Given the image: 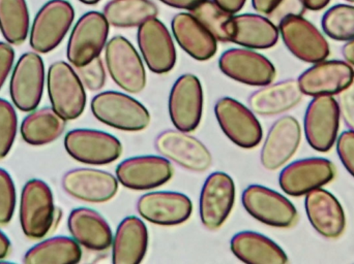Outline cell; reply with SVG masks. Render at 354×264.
<instances>
[{"instance_id":"1","label":"cell","mask_w":354,"mask_h":264,"mask_svg":"<svg viewBox=\"0 0 354 264\" xmlns=\"http://www.w3.org/2000/svg\"><path fill=\"white\" fill-rule=\"evenodd\" d=\"M91 109L102 123L124 132H141L151 123V114L142 103L130 95L116 91H105L95 95Z\"/></svg>"},{"instance_id":"2","label":"cell","mask_w":354,"mask_h":264,"mask_svg":"<svg viewBox=\"0 0 354 264\" xmlns=\"http://www.w3.org/2000/svg\"><path fill=\"white\" fill-rule=\"evenodd\" d=\"M20 224L23 234L31 240L45 238L55 220L53 193L47 183L29 180L23 187L20 199Z\"/></svg>"},{"instance_id":"3","label":"cell","mask_w":354,"mask_h":264,"mask_svg":"<svg viewBox=\"0 0 354 264\" xmlns=\"http://www.w3.org/2000/svg\"><path fill=\"white\" fill-rule=\"evenodd\" d=\"M47 89L52 109L66 121L78 119L86 107V92L71 64L56 61L50 65Z\"/></svg>"},{"instance_id":"4","label":"cell","mask_w":354,"mask_h":264,"mask_svg":"<svg viewBox=\"0 0 354 264\" xmlns=\"http://www.w3.org/2000/svg\"><path fill=\"white\" fill-rule=\"evenodd\" d=\"M278 28L283 43L297 59L314 64L330 56V48L326 37L301 14H285Z\"/></svg>"},{"instance_id":"5","label":"cell","mask_w":354,"mask_h":264,"mask_svg":"<svg viewBox=\"0 0 354 264\" xmlns=\"http://www.w3.org/2000/svg\"><path fill=\"white\" fill-rule=\"evenodd\" d=\"M75 19V10L66 0H50L37 12L29 33L33 51L47 54L62 43Z\"/></svg>"},{"instance_id":"6","label":"cell","mask_w":354,"mask_h":264,"mask_svg":"<svg viewBox=\"0 0 354 264\" xmlns=\"http://www.w3.org/2000/svg\"><path fill=\"white\" fill-rule=\"evenodd\" d=\"M105 63L112 80L122 90L137 94L147 86V72L138 52L122 35L112 37L105 47Z\"/></svg>"},{"instance_id":"7","label":"cell","mask_w":354,"mask_h":264,"mask_svg":"<svg viewBox=\"0 0 354 264\" xmlns=\"http://www.w3.org/2000/svg\"><path fill=\"white\" fill-rule=\"evenodd\" d=\"M109 27L102 12H88L79 19L66 48V58L73 68L86 65L100 57L108 43Z\"/></svg>"},{"instance_id":"8","label":"cell","mask_w":354,"mask_h":264,"mask_svg":"<svg viewBox=\"0 0 354 264\" xmlns=\"http://www.w3.org/2000/svg\"><path fill=\"white\" fill-rule=\"evenodd\" d=\"M45 64L37 52L23 54L12 70L10 95L12 105L24 113L37 109L45 88Z\"/></svg>"},{"instance_id":"9","label":"cell","mask_w":354,"mask_h":264,"mask_svg":"<svg viewBox=\"0 0 354 264\" xmlns=\"http://www.w3.org/2000/svg\"><path fill=\"white\" fill-rule=\"evenodd\" d=\"M241 201L252 217L272 227L290 228L299 219V213L288 199L261 185L247 187Z\"/></svg>"},{"instance_id":"10","label":"cell","mask_w":354,"mask_h":264,"mask_svg":"<svg viewBox=\"0 0 354 264\" xmlns=\"http://www.w3.org/2000/svg\"><path fill=\"white\" fill-rule=\"evenodd\" d=\"M64 148L73 159L89 165L112 163L122 153V145L118 137L101 130L84 128L66 133Z\"/></svg>"},{"instance_id":"11","label":"cell","mask_w":354,"mask_h":264,"mask_svg":"<svg viewBox=\"0 0 354 264\" xmlns=\"http://www.w3.org/2000/svg\"><path fill=\"white\" fill-rule=\"evenodd\" d=\"M214 114L221 130L239 147L253 149L262 141L263 132L255 114L236 99H218L214 105Z\"/></svg>"},{"instance_id":"12","label":"cell","mask_w":354,"mask_h":264,"mask_svg":"<svg viewBox=\"0 0 354 264\" xmlns=\"http://www.w3.org/2000/svg\"><path fill=\"white\" fill-rule=\"evenodd\" d=\"M338 103L332 95L313 97L304 118L308 143L318 152L330 151L338 139L340 128Z\"/></svg>"},{"instance_id":"13","label":"cell","mask_w":354,"mask_h":264,"mask_svg":"<svg viewBox=\"0 0 354 264\" xmlns=\"http://www.w3.org/2000/svg\"><path fill=\"white\" fill-rule=\"evenodd\" d=\"M155 148L164 158L191 172H206L212 164L209 150L189 132L165 130L156 137Z\"/></svg>"},{"instance_id":"14","label":"cell","mask_w":354,"mask_h":264,"mask_svg":"<svg viewBox=\"0 0 354 264\" xmlns=\"http://www.w3.org/2000/svg\"><path fill=\"white\" fill-rule=\"evenodd\" d=\"M235 201V184L226 172L207 176L200 193V219L206 230H218L228 219Z\"/></svg>"},{"instance_id":"15","label":"cell","mask_w":354,"mask_h":264,"mask_svg":"<svg viewBox=\"0 0 354 264\" xmlns=\"http://www.w3.org/2000/svg\"><path fill=\"white\" fill-rule=\"evenodd\" d=\"M218 68L225 76L249 86H266L274 82L277 76L270 60L248 48L224 52L218 59Z\"/></svg>"},{"instance_id":"16","label":"cell","mask_w":354,"mask_h":264,"mask_svg":"<svg viewBox=\"0 0 354 264\" xmlns=\"http://www.w3.org/2000/svg\"><path fill=\"white\" fill-rule=\"evenodd\" d=\"M137 41L147 68L158 74H167L176 64V49L166 25L156 18L138 27Z\"/></svg>"},{"instance_id":"17","label":"cell","mask_w":354,"mask_h":264,"mask_svg":"<svg viewBox=\"0 0 354 264\" xmlns=\"http://www.w3.org/2000/svg\"><path fill=\"white\" fill-rule=\"evenodd\" d=\"M168 109L176 130H196L203 113V88L197 77L185 74L177 79L170 91Z\"/></svg>"},{"instance_id":"18","label":"cell","mask_w":354,"mask_h":264,"mask_svg":"<svg viewBox=\"0 0 354 264\" xmlns=\"http://www.w3.org/2000/svg\"><path fill=\"white\" fill-rule=\"evenodd\" d=\"M336 167L326 158L297 160L281 172L279 184L290 196H303L334 180Z\"/></svg>"},{"instance_id":"19","label":"cell","mask_w":354,"mask_h":264,"mask_svg":"<svg viewBox=\"0 0 354 264\" xmlns=\"http://www.w3.org/2000/svg\"><path fill=\"white\" fill-rule=\"evenodd\" d=\"M169 160L160 156H137L120 162L116 168L118 182L132 190H151L166 184L174 176Z\"/></svg>"},{"instance_id":"20","label":"cell","mask_w":354,"mask_h":264,"mask_svg":"<svg viewBox=\"0 0 354 264\" xmlns=\"http://www.w3.org/2000/svg\"><path fill=\"white\" fill-rule=\"evenodd\" d=\"M62 186L64 192L73 199L85 203H103L115 196L118 180L105 170L75 168L64 174Z\"/></svg>"},{"instance_id":"21","label":"cell","mask_w":354,"mask_h":264,"mask_svg":"<svg viewBox=\"0 0 354 264\" xmlns=\"http://www.w3.org/2000/svg\"><path fill=\"white\" fill-rule=\"evenodd\" d=\"M139 215L156 225L174 226L185 223L192 215L191 199L183 193L153 191L137 201Z\"/></svg>"},{"instance_id":"22","label":"cell","mask_w":354,"mask_h":264,"mask_svg":"<svg viewBox=\"0 0 354 264\" xmlns=\"http://www.w3.org/2000/svg\"><path fill=\"white\" fill-rule=\"evenodd\" d=\"M301 141V128L292 116L274 122L262 145L260 161L268 170H277L293 157Z\"/></svg>"},{"instance_id":"23","label":"cell","mask_w":354,"mask_h":264,"mask_svg":"<svg viewBox=\"0 0 354 264\" xmlns=\"http://www.w3.org/2000/svg\"><path fill=\"white\" fill-rule=\"evenodd\" d=\"M353 78V68L345 60H324L305 70L297 81L304 95L334 97L346 88Z\"/></svg>"},{"instance_id":"24","label":"cell","mask_w":354,"mask_h":264,"mask_svg":"<svg viewBox=\"0 0 354 264\" xmlns=\"http://www.w3.org/2000/svg\"><path fill=\"white\" fill-rule=\"evenodd\" d=\"M305 209L312 227L318 234L336 240L340 238L346 227L344 210L336 196L317 188L306 194Z\"/></svg>"},{"instance_id":"25","label":"cell","mask_w":354,"mask_h":264,"mask_svg":"<svg viewBox=\"0 0 354 264\" xmlns=\"http://www.w3.org/2000/svg\"><path fill=\"white\" fill-rule=\"evenodd\" d=\"M68 227L72 238L88 250L102 252L112 246L111 228L103 216L95 210L88 207L73 210L68 216Z\"/></svg>"},{"instance_id":"26","label":"cell","mask_w":354,"mask_h":264,"mask_svg":"<svg viewBox=\"0 0 354 264\" xmlns=\"http://www.w3.org/2000/svg\"><path fill=\"white\" fill-rule=\"evenodd\" d=\"M303 97L299 81L288 79L258 89L249 97V107L256 115L272 117L297 107Z\"/></svg>"},{"instance_id":"27","label":"cell","mask_w":354,"mask_h":264,"mask_svg":"<svg viewBox=\"0 0 354 264\" xmlns=\"http://www.w3.org/2000/svg\"><path fill=\"white\" fill-rule=\"evenodd\" d=\"M149 246V232L142 220L135 216L124 218L116 230L112 242V263H142Z\"/></svg>"},{"instance_id":"28","label":"cell","mask_w":354,"mask_h":264,"mask_svg":"<svg viewBox=\"0 0 354 264\" xmlns=\"http://www.w3.org/2000/svg\"><path fill=\"white\" fill-rule=\"evenodd\" d=\"M280 32L274 22L258 14H234L232 18L231 43L252 50L274 47Z\"/></svg>"},{"instance_id":"29","label":"cell","mask_w":354,"mask_h":264,"mask_svg":"<svg viewBox=\"0 0 354 264\" xmlns=\"http://www.w3.org/2000/svg\"><path fill=\"white\" fill-rule=\"evenodd\" d=\"M171 28L181 49L194 59L206 61L216 55L218 41L189 12L174 16Z\"/></svg>"},{"instance_id":"30","label":"cell","mask_w":354,"mask_h":264,"mask_svg":"<svg viewBox=\"0 0 354 264\" xmlns=\"http://www.w3.org/2000/svg\"><path fill=\"white\" fill-rule=\"evenodd\" d=\"M233 254L249 264H285L288 257L274 241L255 232H241L230 242Z\"/></svg>"},{"instance_id":"31","label":"cell","mask_w":354,"mask_h":264,"mask_svg":"<svg viewBox=\"0 0 354 264\" xmlns=\"http://www.w3.org/2000/svg\"><path fill=\"white\" fill-rule=\"evenodd\" d=\"M66 128V120L52 108L35 110L21 124L20 132L25 143L31 145H45L59 139Z\"/></svg>"},{"instance_id":"32","label":"cell","mask_w":354,"mask_h":264,"mask_svg":"<svg viewBox=\"0 0 354 264\" xmlns=\"http://www.w3.org/2000/svg\"><path fill=\"white\" fill-rule=\"evenodd\" d=\"M80 245L68 236H54L33 246L25 253L26 264H73L80 263Z\"/></svg>"},{"instance_id":"33","label":"cell","mask_w":354,"mask_h":264,"mask_svg":"<svg viewBox=\"0 0 354 264\" xmlns=\"http://www.w3.org/2000/svg\"><path fill=\"white\" fill-rule=\"evenodd\" d=\"M104 16L109 25L118 28H134L159 14L151 0H111L104 8Z\"/></svg>"},{"instance_id":"34","label":"cell","mask_w":354,"mask_h":264,"mask_svg":"<svg viewBox=\"0 0 354 264\" xmlns=\"http://www.w3.org/2000/svg\"><path fill=\"white\" fill-rule=\"evenodd\" d=\"M26 0H0V32L12 45H20L29 34Z\"/></svg>"},{"instance_id":"35","label":"cell","mask_w":354,"mask_h":264,"mask_svg":"<svg viewBox=\"0 0 354 264\" xmlns=\"http://www.w3.org/2000/svg\"><path fill=\"white\" fill-rule=\"evenodd\" d=\"M189 14L220 43H231L234 14L223 10L214 0H203Z\"/></svg>"},{"instance_id":"36","label":"cell","mask_w":354,"mask_h":264,"mask_svg":"<svg viewBox=\"0 0 354 264\" xmlns=\"http://www.w3.org/2000/svg\"><path fill=\"white\" fill-rule=\"evenodd\" d=\"M322 30L330 39L348 41L354 39V6L336 4L322 19Z\"/></svg>"},{"instance_id":"37","label":"cell","mask_w":354,"mask_h":264,"mask_svg":"<svg viewBox=\"0 0 354 264\" xmlns=\"http://www.w3.org/2000/svg\"><path fill=\"white\" fill-rule=\"evenodd\" d=\"M18 130V117L12 103L0 99V160L12 150Z\"/></svg>"},{"instance_id":"38","label":"cell","mask_w":354,"mask_h":264,"mask_svg":"<svg viewBox=\"0 0 354 264\" xmlns=\"http://www.w3.org/2000/svg\"><path fill=\"white\" fill-rule=\"evenodd\" d=\"M17 193L14 181L3 168H0V226L10 223L16 207Z\"/></svg>"},{"instance_id":"39","label":"cell","mask_w":354,"mask_h":264,"mask_svg":"<svg viewBox=\"0 0 354 264\" xmlns=\"http://www.w3.org/2000/svg\"><path fill=\"white\" fill-rule=\"evenodd\" d=\"M74 68L83 86L89 91H99L105 86V64L101 57L95 58L86 65Z\"/></svg>"},{"instance_id":"40","label":"cell","mask_w":354,"mask_h":264,"mask_svg":"<svg viewBox=\"0 0 354 264\" xmlns=\"http://www.w3.org/2000/svg\"><path fill=\"white\" fill-rule=\"evenodd\" d=\"M336 101L343 122L354 132V78L346 88L337 94Z\"/></svg>"},{"instance_id":"41","label":"cell","mask_w":354,"mask_h":264,"mask_svg":"<svg viewBox=\"0 0 354 264\" xmlns=\"http://www.w3.org/2000/svg\"><path fill=\"white\" fill-rule=\"evenodd\" d=\"M337 153L347 172L354 178V132L346 130L337 139Z\"/></svg>"},{"instance_id":"42","label":"cell","mask_w":354,"mask_h":264,"mask_svg":"<svg viewBox=\"0 0 354 264\" xmlns=\"http://www.w3.org/2000/svg\"><path fill=\"white\" fill-rule=\"evenodd\" d=\"M15 62V51L8 43L0 41V90L3 87Z\"/></svg>"},{"instance_id":"43","label":"cell","mask_w":354,"mask_h":264,"mask_svg":"<svg viewBox=\"0 0 354 264\" xmlns=\"http://www.w3.org/2000/svg\"><path fill=\"white\" fill-rule=\"evenodd\" d=\"M284 0H252V6L261 14H272Z\"/></svg>"},{"instance_id":"44","label":"cell","mask_w":354,"mask_h":264,"mask_svg":"<svg viewBox=\"0 0 354 264\" xmlns=\"http://www.w3.org/2000/svg\"><path fill=\"white\" fill-rule=\"evenodd\" d=\"M223 10L231 14H236L245 6L247 0H214Z\"/></svg>"},{"instance_id":"45","label":"cell","mask_w":354,"mask_h":264,"mask_svg":"<svg viewBox=\"0 0 354 264\" xmlns=\"http://www.w3.org/2000/svg\"><path fill=\"white\" fill-rule=\"evenodd\" d=\"M160 1L165 3L166 6H171V8L189 10V12L203 0H160Z\"/></svg>"},{"instance_id":"46","label":"cell","mask_w":354,"mask_h":264,"mask_svg":"<svg viewBox=\"0 0 354 264\" xmlns=\"http://www.w3.org/2000/svg\"><path fill=\"white\" fill-rule=\"evenodd\" d=\"M304 8L312 12L324 10L330 3V0H299Z\"/></svg>"},{"instance_id":"47","label":"cell","mask_w":354,"mask_h":264,"mask_svg":"<svg viewBox=\"0 0 354 264\" xmlns=\"http://www.w3.org/2000/svg\"><path fill=\"white\" fill-rule=\"evenodd\" d=\"M342 56L345 61L354 68V39L346 41L343 45Z\"/></svg>"},{"instance_id":"48","label":"cell","mask_w":354,"mask_h":264,"mask_svg":"<svg viewBox=\"0 0 354 264\" xmlns=\"http://www.w3.org/2000/svg\"><path fill=\"white\" fill-rule=\"evenodd\" d=\"M10 250H12V244H10V238L0 230V261L8 257Z\"/></svg>"},{"instance_id":"49","label":"cell","mask_w":354,"mask_h":264,"mask_svg":"<svg viewBox=\"0 0 354 264\" xmlns=\"http://www.w3.org/2000/svg\"><path fill=\"white\" fill-rule=\"evenodd\" d=\"M79 1L87 4V6H95V4L99 3L101 0H79Z\"/></svg>"},{"instance_id":"50","label":"cell","mask_w":354,"mask_h":264,"mask_svg":"<svg viewBox=\"0 0 354 264\" xmlns=\"http://www.w3.org/2000/svg\"><path fill=\"white\" fill-rule=\"evenodd\" d=\"M345 1L349 2V3H354V0H345Z\"/></svg>"}]
</instances>
